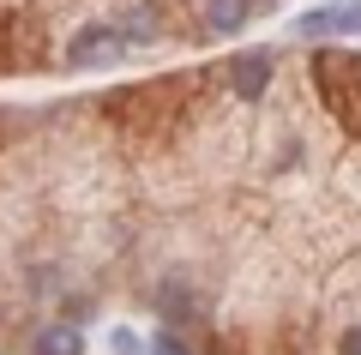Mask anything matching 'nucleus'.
Listing matches in <instances>:
<instances>
[{
    "mask_svg": "<svg viewBox=\"0 0 361 355\" xmlns=\"http://www.w3.org/2000/svg\"><path fill=\"white\" fill-rule=\"evenodd\" d=\"M121 49H127V30H121V25H90V30L73 37L66 54H73V66H109Z\"/></svg>",
    "mask_w": 361,
    "mask_h": 355,
    "instance_id": "nucleus-1",
    "label": "nucleus"
},
{
    "mask_svg": "<svg viewBox=\"0 0 361 355\" xmlns=\"http://www.w3.org/2000/svg\"><path fill=\"white\" fill-rule=\"evenodd\" d=\"M229 85H235V97H241V102L265 97V85H271V54H265V49H253V54H235V66H229Z\"/></svg>",
    "mask_w": 361,
    "mask_h": 355,
    "instance_id": "nucleus-2",
    "label": "nucleus"
},
{
    "mask_svg": "<svg viewBox=\"0 0 361 355\" xmlns=\"http://www.w3.org/2000/svg\"><path fill=\"white\" fill-rule=\"evenodd\" d=\"M205 25L217 30V37H235V30L247 25V0H211V6H205Z\"/></svg>",
    "mask_w": 361,
    "mask_h": 355,
    "instance_id": "nucleus-3",
    "label": "nucleus"
},
{
    "mask_svg": "<svg viewBox=\"0 0 361 355\" xmlns=\"http://www.w3.org/2000/svg\"><path fill=\"white\" fill-rule=\"evenodd\" d=\"M37 355H85V337H78V325H49L37 337Z\"/></svg>",
    "mask_w": 361,
    "mask_h": 355,
    "instance_id": "nucleus-4",
    "label": "nucleus"
},
{
    "mask_svg": "<svg viewBox=\"0 0 361 355\" xmlns=\"http://www.w3.org/2000/svg\"><path fill=\"white\" fill-rule=\"evenodd\" d=\"M295 30H301V37H331V30H337V13H301Z\"/></svg>",
    "mask_w": 361,
    "mask_h": 355,
    "instance_id": "nucleus-5",
    "label": "nucleus"
},
{
    "mask_svg": "<svg viewBox=\"0 0 361 355\" xmlns=\"http://www.w3.org/2000/svg\"><path fill=\"white\" fill-rule=\"evenodd\" d=\"M121 30H127V37H157V18L151 13H127V18H121Z\"/></svg>",
    "mask_w": 361,
    "mask_h": 355,
    "instance_id": "nucleus-6",
    "label": "nucleus"
},
{
    "mask_svg": "<svg viewBox=\"0 0 361 355\" xmlns=\"http://www.w3.org/2000/svg\"><path fill=\"white\" fill-rule=\"evenodd\" d=\"M109 349H115V355H145V343L133 337V331H115V337H109Z\"/></svg>",
    "mask_w": 361,
    "mask_h": 355,
    "instance_id": "nucleus-7",
    "label": "nucleus"
},
{
    "mask_svg": "<svg viewBox=\"0 0 361 355\" xmlns=\"http://www.w3.org/2000/svg\"><path fill=\"white\" fill-rule=\"evenodd\" d=\"M337 30H343V37H361V6H343V13H337Z\"/></svg>",
    "mask_w": 361,
    "mask_h": 355,
    "instance_id": "nucleus-8",
    "label": "nucleus"
},
{
    "mask_svg": "<svg viewBox=\"0 0 361 355\" xmlns=\"http://www.w3.org/2000/svg\"><path fill=\"white\" fill-rule=\"evenodd\" d=\"M343 355H361V331H355V337H349V343H343Z\"/></svg>",
    "mask_w": 361,
    "mask_h": 355,
    "instance_id": "nucleus-9",
    "label": "nucleus"
}]
</instances>
